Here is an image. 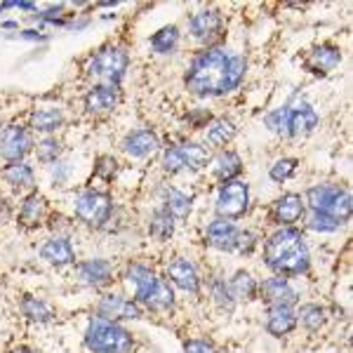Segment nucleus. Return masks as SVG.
Listing matches in <instances>:
<instances>
[{"label":"nucleus","mask_w":353,"mask_h":353,"mask_svg":"<svg viewBox=\"0 0 353 353\" xmlns=\"http://www.w3.org/2000/svg\"><path fill=\"white\" fill-rule=\"evenodd\" d=\"M264 261L266 266L283 278H294L301 273L309 271L311 264V254H309V245H306L304 236L285 226V229L276 231L264 245Z\"/></svg>","instance_id":"obj_1"},{"label":"nucleus","mask_w":353,"mask_h":353,"mask_svg":"<svg viewBox=\"0 0 353 353\" xmlns=\"http://www.w3.org/2000/svg\"><path fill=\"white\" fill-rule=\"evenodd\" d=\"M229 57V52L219 48H210L198 54L191 61L189 71H186V85H189L191 92L198 97L224 94V76Z\"/></svg>","instance_id":"obj_2"},{"label":"nucleus","mask_w":353,"mask_h":353,"mask_svg":"<svg viewBox=\"0 0 353 353\" xmlns=\"http://www.w3.org/2000/svg\"><path fill=\"white\" fill-rule=\"evenodd\" d=\"M85 346L92 353H132L134 339L116 321L92 316L85 330Z\"/></svg>","instance_id":"obj_3"},{"label":"nucleus","mask_w":353,"mask_h":353,"mask_svg":"<svg viewBox=\"0 0 353 353\" xmlns=\"http://www.w3.org/2000/svg\"><path fill=\"white\" fill-rule=\"evenodd\" d=\"M306 203L316 214L339 221L341 226L351 219V193L344 186L337 184H318L311 186L306 193Z\"/></svg>","instance_id":"obj_4"},{"label":"nucleus","mask_w":353,"mask_h":353,"mask_svg":"<svg viewBox=\"0 0 353 353\" xmlns=\"http://www.w3.org/2000/svg\"><path fill=\"white\" fill-rule=\"evenodd\" d=\"M88 76L99 81L101 85H113L118 88V83L123 81L125 71H128V52L123 48H104L99 50L92 59L88 61Z\"/></svg>","instance_id":"obj_5"},{"label":"nucleus","mask_w":353,"mask_h":353,"mask_svg":"<svg viewBox=\"0 0 353 353\" xmlns=\"http://www.w3.org/2000/svg\"><path fill=\"white\" fill-rule=\"evenodd\" d=\"M73 210H76V217L81 219L83 224L92 226V229H101V226L111 219L113 203L106 193L83 191V193H78L76 201H73Z\"/></svg>","instance_id":"obj_6"},{"label":"nucleus","mask_w":353,"mask_h":353,"mask_svg":"<svg viewBox=\"0 0 353 353\" xmlns=\"http://www.w3.org/2000/svg\"><path fill=\"white\" fill-rule=\"evenodd\" d=\"M250 208V186L243 179L224 181L217 193V214L221 219H241Z\"/></svg>","instance_id":"obj_7"},{"label":"nucleus","mask_w":353,"mask_h":353,"mask_svg":"<svg viewBox=\"0 0 353 353\" xmlns=\"http://www.w3.org/2000/svg\"><path fill=\"white\" fill-rule=\"evenodd\" d=\"M257 294L264 299V304L273 309V306H294L299 301V292L292 288V283L283 276L266 278L257 288Z\"/></svg>","instance_id":"obj_8"},{"label":"nucleus","mask_w":353,"mask_h":353,"mask_svg":"<svg viewBox=\"0 0 353 353\" xmlns=\"http://www.w3.org/2000/svg\"><path fill=\"white\" fill-rule=\"evenodd\" d=\"M33 139L21 125H8L0 132V156L8 163H21V158L31 151Z\"/></svg>","instance_id":"obj_9"},{"label":"nucleus","mask_w":353,"mask_h":353,"mask_svg":"<svg viewBox=\"0 0 353 353\" xmlns=\"http://www.w3.org/2000/svg\"><path fill=\"white\" fill-rule=\"evenodd\" d=\"M97 313H99L101 318H109V321H116V323L123 321V318H128V321L141 318L139 304L121 297V294H104V297L99 299V304H97Z\"/></svg>","instance_id":"obj_10"},{"label":"nucleus","mask_w":353,"mask_h":353,"mask_svg":"<svg viewBox=\"0 0 353 353\" xmlns=\"http://www.w3.org/2000/svg\"><path fill=\"white\" fill-rule=\"evenodd\" d=\"M238 229L231 219H221L217 217L214 221H210L208 231H205V238L208 243L212 245L214 250H221V252H233L236 250V243H238Z\"/></svg>","instance_id":"obj_11"},{"label":"nucleus","mask_w":353,"mask_h":353,"mask_svg":"<svg viewBox=\"0 0 353 353\" xmlns=\"http://www.w3.org/2000/svg\"><path fill=\"white\" fill-rule=\"evenodd\" d=\"M76 276L88 288H106L113 281V266L106 259H88L76 266Z\"/></svg>","instance_id":"obj_12"},{"label":"nucleus","mask_w":353,"mask_h":353,"mask_svg":"<svg viewBox=\"0 0 353 353\" xmlns=\"http://www.w3.org/2000/svg\"><path fill=\"white\" fill-rule=\"evenodd\" d=\"M168 278H170V283H174V285L179 290H184V292L198 294V290H201V276H198L196 266L184 257H176L174 261H170Z\"/></svg>","instance_id":"obj_13"},{"label":"nucleus","mask_w":353,"mask_h":353,"mask_svg":"<svg viewBox=\"0 0 353 353\" xmlns=\"http://www.w3.org/2000/svg\"><path fill=\"white\" fill-rule=\"evenodd\" d=\"M158 146H161V141L153 130H134L123 139V151L130 158H149L151 153L158 151Z\"/></svg>","instance_id":"obj_14"},{"label":"nucleus","mask_w":353,"mask_h":353,"mask_svg":"<svg viewBox=\"0 0 353 353\" xmlns=\"http://www.w3.org/2000/svg\"><path fill=\"white\" fill-rule=\"evenodd\" d=\"M304 212H306V208L299 193H285V196H281L273 203V219L281 226L297 224V221L304 217Z\"/></svg>","instance_id":"obj_15"},{"label":"nucleus","mask_w":353,"mask_h":353,"mask_svg":"<svg viewBox=\"0 0 353 353\" xmlns=\"http://www.w3.org/2000/svg\"><path fill=\"white\" fill-rule=\"evenodd\" d=\"M118 104V88L113 85H97L85 97V109L92 116H106Z\"/></svg>","instance_id":"obj_16"},{"label":"nucleus","mask_w":353,"mask_h":353,"mask_svg":"<svg viewBox=\"0 0 353 353\" xmlns=\"http://www.w3.org/2000/svg\"><path fill=\"white\" fill-rule=\"evenodd\" d=\"M341 61V50L337 45H321V48H316L313 52L309 54V59H306V68L313 73H321V76H325V73L334 71V68L339 66Z\"/></svg>","instance_id":"obj_17"},{"label":"nucleus","mask_w":353,"mask_h":353,"mask_svg":"<svg viewBox=\"0 0 353 353\" xmlns=\"http://www.w3.org/2000/svg\"><path fill=\"white\" fill-rule=\"evenodd\" d=\"M41 257L52 266H68L76 261V252H73V245L68 243V238L54 236L41 248Z\"/></svg>","instance_id":"obj_18"},{"label":"nucleus","mask_w":353,"mask_h":353,"mask_svg":"<svg viewBox=\"0 0 353 353\" xmlns=\"http://www.w3.org/2000/svg\"><path fill=\"white\" fill-rule=\"evenodd\" d=\"M189 31L198 41H210L221 31V17L217 10H203L189 19Z\"/></svg>","instance_id":"obj_19"},{"label":"nucleus","mask_w":353,"mask_h":353,"mask_svg":"<svg viewBox=\"0 0 353 353\" xmlns=\"http://www.w3.org/2000/svg\"><path fill=\"white\" fill-rule=\"evenodd\" d=\"M297 327V313L292 306H273L269 309V318H266V330L273 337H288Z\"/></svg>","instance_id":"obj_20"},{"label":"nucleus","mask_w":353,"mask_h":353,"mask_svg":"<svg viewBox=\"0 0 353 353\" xmlns=\"http://www.w3.org/2000/svg\"><path fill=\"white\" fill-rule=\"evenodd\" d=\"M139 304H144L146 309L156 311V313L170 311L174 306V292H172V288H170V283L165 281V278H158V281L153 283V288L146 292V297L141 299Z\"/></svg>","instance_id":"obj_21"},{"label":"nucleus","mask_w":353,"mask_h":353,"mask_svg":"<svg viewBox=\"0 0 353 353\" xmlns=\"http://www.w3.org/2000/svg\"><path fill=\"white\" fill-rule=\"evenodd\" d=\"M318 125V113L311 104L301 101L297 106H290V137L309 134Z\"/></svg>","instance_id":"obj_22"},{"label":"nucleus","mask_w":353,"mask_h":353,"mask_svg":"<svg viewBox=\"0 0 353 353\" xmlns=\"http://www.w3.org/2000/svg\"><path fill=\"white\" fill-rule=\"evenodd\" d=\"M31 130L36 132H43V134H50V132H57V130L64 125V113L61 109H54V106H45V109H36L31 113Z\"/></svg>","instance_id":"obj_23"},{"label":"nucleus","mask_w":353,"mask_h":353,"mask_svg":"<svg viewBox=\"0 0 353 353\" xmlns=\"http://www.w3.org/2000/svg\"><path fill=\"white\" fill-rule=\"evenodd\" d=\"M156 281H158V276L144 264H132L128 269V283L134 288V301H137V304L146 297V292L153 288V283H156Z\"/></svg>","instance_id":"obj_24"},{"label":"nucleus","mask_w":353,"mask_h":353,"mask_svg":"<svg viewBox=\"0 0 353 353\" xmlns=\"http://www.w3.org/2000/svg\"><path fill=\"white\" fill-rule=\"evenodd\" d=\"M212 172L217 174L221 181H233L243 172V161L236 151H221L212 161Z\"/></svg>","instance_id":"obj_25"},{"label":"nucleus","mask_w":353,"mask_h":353,"mask_svg":"<svg viewBox=\"0 0 353 353\" xmlns=\"http://www.w3.org/2000/svg\"><path fill=\"white\" fill-rule=\"evenodd\" d=\"M205 137H208V141L212 146H217V149H224L226 144H231V139L236 137V125H233L229 118H214V121H210L205 125Z\"/></svg>","instance_id":"obj_26"},{"label":"nucleus","mask_w":353,"mask_h":353,"mask_svg":"<svg viewBox=\"0 0 353 353\" xmlns=\"http://www.w3.org/2000/svg\"><path fill=\"white\" fill-rule=\"evenodd\" d=\"M163 210L172 214V219H186L191 214V198L179 189H163Z\"/></svg>","instance_id":"obj_27"},{"label":"nucleus","mask_w":353,"mask_h":353,"mask_svg":"<svg viewBox=\"0 0 353 353\" xmlns=\"http://www.w3.org/2000/svg\"><path fill=\"white\" fill-rule=\"evenodd\" d=\"M45 210H48V205H45V198L41 193H31V196L26 198L24 203H21V210H19V221L28 229H33V226H38L45 217Z\"/></svg>","instance_id":"obj_28"},{"label":"nucleus","mask_w":353,"mask_h":353,"mask_svg":"<svg viewBox=\"0 0 353 353\" xmlns=\"http://www.w3.org/2000/svg\"><path fill=\"white\" fill-rule=\"evenodd\" d=\"M257 288H259V283L254 281L248 271H238L229 281V290H231L233 299H245V301L254 299L257 297Z\"/></svg>","instance_id":"obj_29"},{"label":"nucleus","mask_w":353,"mask_h":353,"mask_svg":"<svg viewBox=\"0 0 353 353\" xmlns=\"http://www.w3.org/2000/svg\"><path fill=\"white\" fill-rule=\"evenodd\" d=\"M3 179L14 189H26V186L33 184V170L26 163H10L3 170Z\"/></svg>","instance_id":"obj_30"},{"label":"nucleus","mask_w":353,"mask_h":353,"mask_svg":"<svg viewBox=\"0 0 353 353\" xmlns=\"http://www.w3.org/2000/svg\"><path fill=\"white\" fill-rule=\"evenodd\" d=\"M149 233L156 241H168L170 236L174 233V219L168 210H156L151 214V221H149Z\"/></svg>","instance_id":"obj_31"},{"label":"nucleus","mask_w":353,"mask_h":353,"mask_svg":"<svg viewBox=\"0 0 353 353\" xmlns=\"http://www.w3.org/2000/svg\"><path fill=\"white\" fill-rule=\"evenodd\" d=\"M21 313L33 323H48V321H52V316H54V311L50 309L48 301H43L38 297H24V301H21Z\"/></svg>","instance_id":"obj_32"},{"label":"nucleus","mask_w":353,"mask_h":353,"mask_svg":"<svg viewBox=\"0 0 353 353\" xmlns=\"http://www.w3.org/2000/svg\"><path fill=\"white\" fill-rule=\"evenodd\" d=\"M176 43H179V28L176 26H163L151 38V48L158 54H170L176 48Z\"/></svg>","instance_id":"obj_33"},{"label":"nucleus","mask_w":353,"mask_h":353,"mask_svg":"<svg viewBox=\"0 0 353 353\" xmlns=\"http://www.w3.org/2000/svg\"><path fill=\"white\" fill-rule=\"evenodd\" d=\"M297 321H301V325H304L309 332H318L323 325H325V309L318 304H304L297 313Z\"/></svg>","instance_id":"obj_34"},{"label":"nucleus","mask_w":353,"mask_h":353,"mask_svg":"<svg viewBox=\"0 0 353 353\" xmlns=\"http://www.w3.org/2000/svg\"><path fill=\"white\" fill-rule=\"evenodd\" d=\"M245 68H248L245 57H229V64H226V76H224V92H231V90H236L238 85L243 83Z\"/></svg>","instance_id":"obj_35"},{"label":"nucleus","mask_w":353,"mask_h":353,"mask_svg":"<svg viewBox=\"0 0 353 353\" xmlns=\"http://www.w3.org/2000/svg\"><path fill=\"white\" fill-rule=\"evenodd\" d=\"M184 153L186 170H201L210 163V151L201 144H179Z\"/></svg>","instance_id":"obj_36"},{"label":"nucleus","mask_w":353,"mask_h":353,"mask_svg":"<svg viewBox=\"0 0 353 353\" xmlns=\"http://www.w3.org/2000/svg\"><path fill=\"white\" fill-rule=\"evenodd\" d=\"M264 125L271 130V132L290 137V106H281V109L266 113Z\"/></svg>","instance_id":"obj_37"},{"label":"nucleus","mask_w":353,"mask_h":353,"mask_svg":"<svg viewBox=\"0 0 353 353\" xmlns=\"http://www.w3.org/2000/svg\"><path fill=\"white\" fill-rule=\"evenodd\" d=\"M297 165L299 161H294V158H281V161H276L271 165L269 176L273 181H278V184H283V181H288L290 176L297 172Z\"/></svg>","instance_id":"obj_38"},{"label":"nucleus","mask_w":353,"mask_h":353,"mask_svg":"<svg viewBox=\"0 0 353 353\" xmlns=\"http://www.w3.org/2000/svg\"><path fill=\"white\" fill-rule=\"evenodd\" d=\"M163 170L170 174H176L181 170H186V163H184V153H181V146H170V149L163 151Z\"/></svg>","instance_id":"obj_39"},{"label":"nucleus","mask_w":353,"mask_h":353,"mask_svg":"<svg viewBox=\"0 0 353 353\" xmlns=\"http://www.w3.org/2000/svg\"><path fill=\"white\" fill-rule=\"evenodd\" d=\"M212 297L224 311H233V306H236V299H233V294L229 290V283L221 281V278H214L212 281Z\"/></svg>","instance_id":"obj_40"},{"label":"nucleus","mask_w":353,"mask_h":353,"mask_svg":"<svg viewBox=\"0 0 353 353\" xmlns=\"http://www.w3.org/2000/svg\"><path fill=\"white\" fill-rule=\"evenodd\" d=\"M36 153L41 163H57V158H59V153H61V144L54 137H45L43 141H38Z\"/></svg>","instance_id":"obj_41"},{"label":"nucleus","mask_w":353,"mask_h":353,"mask_svg":"<svg viewBox=\"0 0 353 353\" xmlns=\"http://www.w3.org/2000/svg\"><path fill=\"white\" fill-rule=\"evenodd\" d=\"M309 229L318 231V233H332V231L341 229V224H339V221L325 217V214H316V212H313L311 219H309Z\"/></svg>","instance_id":"obj_42"},{"label":"nucleus","mask_w":353,"mask_h":353,"mask_svg":"<svg viewBox=\"0 0 353 353\" xmlns=\"http://www.w3.org/2000/svg\"><path fill=\"white\" fill-rule=\"evenodd\" d=\"M116 161H113L111 156H101L99 161L94 165V174L101 176V179H111L113 174H116Z\"/></svg>","instance_id":"obj_43"},{"label":"nucleus","mask_w":353,"mask_h":353,"mask_svg":"<svg viewBox=\"0 0 353 353\" xmlns=\"http://www.w3.org/2000/svg\"><path fill=\"white\" fill-rule=\"evenodd\" d=\"M184 353H217V349L205 339H189L184 344Z\"/></svg>","instance_id":"obj_44"},{"label":"nucleus","mask_w":353,"mask_h":353,"mask_svg":"<svg viewBox=\"0 0 353 353\" xmlns=\"http://www.w3.org/2000/svg\"><path fill=\"white\" fill-rule=\"evenodd\" d=\"M254 245H257V241H254V236L250 231H241V233H238L236 250H241V252H252Z\"/></svg>","instance_id":"obj_45"},{"label":"nucleus","mask_w":353,"mask_h":353,"mask_svg":"<svg viewBox=\"0 0 353 353\" xmlns=\"http://www.w3.org/2000/svg\"><path fill=\"white\" fill-rule=\"evenodd\" d=\"M21 38H28V41H38V38H43L41 33H36V31H24L21 33Z\"/></svg>","instance_id":"obj_46"},{"label":"nucleus","mask_w":353,"mask_h":353,"mask_svg":"<svg viewBox=\"0 0 353 353\" xmlns=\"http://www.w3.org/2000/svg\"><path fill=\"white\" fill-rule=\"evenodd\" d=\"M12 353H33L31 349H14Z\"/></svg>","instance_id":"obj_47"},{"label":"nucleus","mask_w":353,"mask_h":353,"mask_svg":"<svg viewBox=\"0 0 353 353\" xmlns=\"http://www.w3.org/2000/svg\"><path fill=\"white\" fill-rule=\"evenodd\" d=\"M5 8H8V3H0V12H3Z\"/></svg>","instance_id":"obj_48"}]
</instances>
